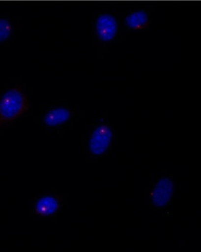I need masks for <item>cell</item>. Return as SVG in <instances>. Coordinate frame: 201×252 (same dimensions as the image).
Segmentation results:
<instances>
[{
	"label": "cell",
	"mask_w": 201,
	"mask_h": 252,
	"mask_svg": "<svg viewBox=\"0 0 201 252\" xmlns=\"http://www.w3.org/2000/svg\"><path fill=\"white\" fill-rule=\"evenodd\" d=\"M175 184L173 178L166 170L157 174L144 190V200L154 211H163L173 201Z\"/></svg>",
	"instance_id": "5"
},
{
	"label": "cell",
	"mask_w": 201,
	"mask_h": 252,
	"mask_svg": "<svg viewBox=\"0 0 201 252\" xmlns=\"http://www.w3.org/2000/svg\"><path fill=\"white\" fill-rule=\"evenodd\" d=\"M121 13V25L124 35L127 37L129 31L148 30L153 23L151 10L148 7L129 9Z\"/></svg>",
	"instance_id": "7"
},
{
	"label": "cell",
	"mask_w": 201,
	"mask_h": 252,
	"mask_svg": "<svg viewBox=\"0 0 201 252\" xmlns=\"http://www.w3.org/2000/svg\"><path fill=\"white\" fill-rule=\"evenodd\" d=\"M92 40L91 45L97 50V59H103L111 52L118 39L126 41L121 25V13L109 10L93 12L91 14Z\"/></svg>",
	"instance_id": "4"
},
{
	"label": "cell",
	"mask_w": 201,
	"mask_h": 252,
	"mask_svg": "<svg viewBox=\"0 0 201 252\" xmlns=\"http://www.w3.org/2000/svg\"><path fill=\"white\" fill-rule=\"evenodd\" d=\"M115 130L110 115L103 112L92 122L86 124L85 133L80 136L79 148L88 162L106 157L113 147Z\"/></svg>",
	"instance_id": "2"
},
{
	"label": "cell",
	"mask_w": 201,
	"mask_h": 252,
	"mask_svg": "<svg viewBox=\"0 0 201 252\" xmlns=\"http://www.w3.org/2000/svg\"><path fill=\"white\" fill-rule=\"evenodd\" d=\"M17 25L10 18L0 16V45L8 41L14 36Z\"/></svg>",
	"instance_id": "8"
},
{
	"label": "cell",
	"mask_w": 201,
	"mask_h": 252,
	"mask_svg": "<svg viewBox=\"0 0 201 252\" xmlns=\"http://www.w3.org/2000/svg\"><path fill=\"white\" fill-rule=\"evenodd\" d=\"M31 89L21 79L13 78L0 90V133L31 113Z\"/></svg>",
	"instance_id": "1"
},
{
	"label": "cell",
	"mask_w": 201,
	"mask_h": 252,
	"mask_svg": "<svg viewBox=\"0 0 201 252\" xmlns=\"http://www.w3.org/2000/svg\"><path fill=\"white\" fill-rule=\"evenodd\" d=\"M67 199L65 195L59 193L56 189L39 193L31 199L30 203V214L33 217L49 219L57 218Z\"/></svg>",
	"instance_id": "6"
},
{
	"label": "cell",
	"mask_w": 201,
	"mask_h": 252,
	"mask_svg": "<svg viewBox=\"0 0 201 252\" xmlns=\"http://www.w3.org/2000/svg\"><path fill=\"white\" fill-rule=\"evenodd\" d=\"M85 116L86 112L81 109L80 106L52 100L47 104L39 106L38 113L33 119L46 134H52L74 128L78 120Z\"/></svg>",
	"instance_id": "3"
}]
</instances>
